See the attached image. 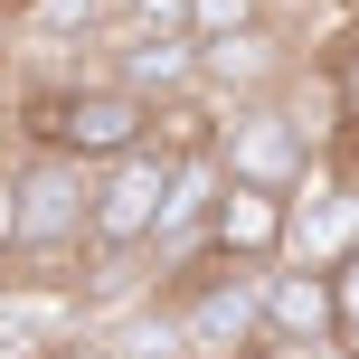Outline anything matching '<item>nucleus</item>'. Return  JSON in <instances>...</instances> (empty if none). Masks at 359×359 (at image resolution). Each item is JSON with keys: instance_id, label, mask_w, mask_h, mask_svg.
Here are the masks:
<instances>
[{"instance_id": "1", "label": "nucleus", "mask_w": 359, "mask_h": 359, "mask_svg": "<svg viewBox=\"0 0 359 359\" xmlns=\"http://www.w3.org/2000/svg\"><path fill=\"white\" fill-rule=\"evenodd\" d=\"M86 227H95V161H76V151H19L10 180H0L10 274L67 284V265H86Z\"/></svg>"}, {"instance_id": "2", "label": "nucleus", "mask_w": 359, "mask_h": 359, "mask_svg": "<svg viewBox=\"0 0 359 359\" xmlns=\"http://www.w3.org/2000/svg\"><path fill=\"white\" fill-rule=\"evenodd\" d=\"M151 123H161V114H151L133 86H114L104 67H95V76H38V86H10V133H19V151L114 161V151L151 142Z\"/></svg>"}, {"instance_id": "3", "label": "nucleus", "mask_w": 359, "mask_h": 359, "mask_svg": "<svg viewBox=\"0 0 359 359\" xmlns=\"http://www.w3.org/2000/svg\"><path fill=\"white\" fill-rule=\"evenodd\" d=\"M151 303L170 312L180 350L189 359H274V331H265V265H236V255L198 246L189 265H170L151 284Z\"/></svg>"}, {"instance_id": "4", "label": "nucleus", "mask_w": 359, "mask_h": 359, "mask_svg": "<svg viewBox=\"0 0 359 359\" xmlns=\"http://www.w3.org/2000/svg\"><path fill=\"white\" fill-rule=\"evenodd\" d=\"M170 170L180 151L151 133V142L95 161V227H86V274H114V265H142L151 255V227H161V198H170Z\"/></svg>"}, {"instance_id": "5", "label": "nucleus", "mask_w": 359, "mask_h": 359, "mask_svg": "<svg viewBox=\"0 0 359 359\" xmlns=\"http://www.w3.org/2000/svg\"><path fill=\"white\" fill-rule=\"evenodd\" d=\"M217 170L227 180H255V189H303L312 170H322V123H303V104L293 95H265V104H217V133H208Z\"/></svg>"}, {"instance_id": "6", "label": "nucleus", "mask_w": 359, "mask_h": 359, "mask_svg": "<svg viewBox=\"0 0 359 359\" xmlns=\"http://www.w3.org/2000/svg\"><path fill=\"white\" fill-rule=\"evenodd\" d=\"M293 76H303V57L284 48L274 19H255L236 38H198V95L208 104H265V95H293Z\"/></svg>"}, {"instance_id": "7", "label": "nucleus", "mask_w": 359, "mask_h": 359, "mask_svg": "<svg viewBox=\"0 0 359 359\" xmlns=\"http://www.w3.org/2000/svg\"><path fill=\"white\" fill-rule=\"evenodd\" d=\"M265 331H274V350H303V359H331V350H341V293H331V265H312V255L265 265Z\"/></svg>"}, {"instance_id": "8", "label": "nucleus", "mask_w": 359, "mask_h": 359, "mask_svg": "<svg viewBox=\"0 0 359 359\" xmlns=\"http://www.w3.org/2000/svg\"><path fill=\"white\" fill-rule=\"evenodd\" d=\"M208 246L236 255V265H284L293 255V198L284 189H255V180H227L208 208Z\"/></svg>"}, {"instance_id": "9", "label": "nucleus", "mask_w": 359, "mask_h": 359, "mask_svg": "<svg viewBox=\"0 0 359 359\" xmlns=\"http://www.w3.org/2000/svg\"><path fill=\"white\" fill-rule=\"evenodd\" d=\"M114 86H133L151 114L180 104V95H198V38L189 29H114Z\"/></svg>"}, {"instance_id": "10", "label": "nucleus", "mask_w": 359, "mask_h": 359, "mask_svg": "<svg viewBox=\"0 0 359 359\" xmlns=\"http://www.w3.org/2000/svg\"><path fill=\"white\" fill-rule=\"evenodd\" d=\"M67 331H86V293L76 284H29V274H0V359H38Z\"/></svg>"}, {"instance_id": "11", "label": "nucleus", "mask_w": 359, "mask_h": 359, "mask_svg": "<svg viewBox=\"0 0 359 359\" xmlns=\"http://www.w3.org/2000/svg\"><path fill=\"white\" fill-rule=\"evenodd\" d=\"M303 76H312V86H322V114H331V151H341L350 133H359V19H350L341 38H331L322 57H312Z\"/></svg>"}, {"instance_id": "12", "label": "nucleus", "mask_w": 359, "mask_h": 359, "mask_svg": "<svg viewBox=\"0 0 359 359\" xmlns=\"http://www.w3.org/2000/svg\"><path fill=\"white\" fill-rule=\"evenodd\" d=\"M265 19V0H189V38H236Z\"/></svg>"}, {"instance_id": "13", "label": "nucleus", "mask_w": 359, "mask_h": 359, "mask_svg": "<svg viewBox=\"0 0 359 359\" xmlns=\"http://www.w3.org/2000/svg\"><path fill=\"white\" fill-rule=\"evenodd\" d=\"M331 293H341V359H359V246L331 255Z\"/></svg>"}, {"instance_id": "14", "label": "nucleus", "mask_w": 359, "mask_h": 359, "mask_svg": "<svg viewBox=\"0 0 359 359\" xmlns=\"http://www.w3.org/2000/svg\"><path fill=\"white\" fill-rule=\"evenodd\" d=\"M114 29H189V0H114Z\"/></svg>"}, {"instance_id": "15", "label": "nucleus", "mask_w": 359, "mask_h": 359, "mask_svg": "<svg viewBox=\"0 0 359 359\" xmlns=\"http://www.w3.org/2000/svg\"><path fill=\"white\" fill-rule=\"evenodd\" d=\"M38 359H114V341H104V322H86V331H67V341L38 350Z\"/></svg>"}, {"instance_id": "16", "label": "nucleus", "mask_w": 359, "mask_h": 359, "mask_svg": "<svg viewBox=\"0 0 359 359\" xmlns=\"http://www.w3.org/2000/svg\"><path fill=\"white\" fill-rule=\"evenodd\" d=\"M331 161H341V170H350V189H359V133H350V142H341V151H331Z\"/></svg>"}, {"instance_id": "17", "label": "nucleus", "mask_w": 359, "mask_h": 359, "mask_svg": "<svg viewBox=\"0 0 359 359\" xmlns=\"http://www.w3.org/2000/svg\"><path fill=\"white\" fill-rule=\"evenodd\" d=\"M341 10H350V19H359V0H341Z\"/></svg>"}]
</instances>
